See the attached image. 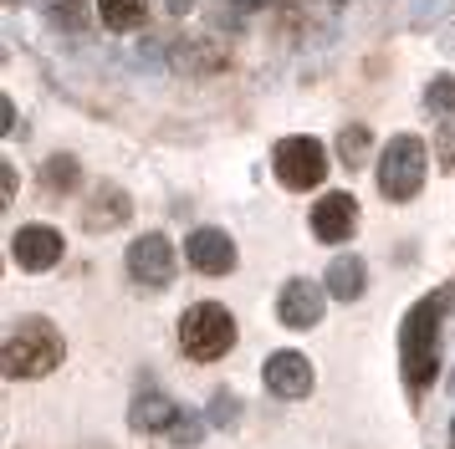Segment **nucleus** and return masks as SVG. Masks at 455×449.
Wrapping results in <instances>:
<instances>
[{"mask_svg": "<svg viewBox=\"0 0 455 449\" xmlns=\"http://www.w3.org/2000/svg\"><path fill=\"white\" fill-rule=\"evenodd\" d=\"M363 256H338V261L328 265V296H338V302H353V296H363Z\"/></svg>", "mask_w": 455, "mask_h": 449, "instance_id": "ddd939ff", "label": "nucleus"}, {"mask_svg": "<svg viewBox=\"0 0 455 449\" xmlns=\"http://www.w3.org/2000/svg\"><path fill=\"white\" fill-rule=\"evenodd\" d=\"M210 414H215V424H230V414H235V404H230V393H220V398H215V408H210Z\"/></svg>", "mask_w": 455, "mask_h": 449, "instance_id": "4be33fe9", "label": "nucleus"}, {"mask_svg": "<svg viewBox=\"0 0 455 449\" xmlns=\"http://www.w3.org/2000/svg\"><path fill=\"white\" fill-rule=\"evenodd\" d=\"M271 163H276L282 189H297V194H302V189H317L323 174H328V154H323L317 138H282L276 154H271Z\"/></svg>", "mask_w": 455, "mask_h": 449, "instance_id": "39448f33", "label": "nucleus"}, {"mask_svg": "<svg viewBox=\"0 0 455 449\" xmlns=\"http://www.w3.org/2000/svg\"><path fill=\"white\" fill-rule=\"evenodd\" d=\"M435 148H440V163H445V169H455V128H445Z\"/></svg>", "mask_w": 455, "mask_h": 449, "instance_id": "412c9836", "label": "nucleus"}, {"mask_svg": "<svg viewBox=\"0 0 455 449\" xmlns=\"http://www.w3.org/2000/svg\"><path fill=\"white\" fill-rule=\"evenodd\" d=\"M276 317L287 327H317L323 322V286L312 281H287L276 296Z\"/></svg>", "mask_w": 455, "mask_h": 449, "instance_id": "9b49d317", "label": "nucleus"}, {"mask_svg": "<svg viewBox=\"0 0 455 449\" xmlns=\"http://www.w3.org/2000/svg\"><path fill=\"white\" fill-rule=\"evenodd\" d=\"M169 434H174L180 445H195V439H200V424H195V414H180V419H174V429H169Z\"/></svg>", "mask_w": 455, "mask_h": 449, "instance_id": "aec40b11", "label": "nucleus"}, {"mask_svg": "<svg viewBox=\"0 0 455 449\" xmlns=\"http://www.w3.org/2000/svg\"><path fill=\"white\" fill-rule=\"evenodd\" d=\"M174 419H180V408H174V398H164V393H139L133 408H128V424L139 429V434H169Z\"/></svg>", "mask_w": 455, "mask_h": 449, "instance_id": "f8f14e48", "label": "nucleus"}, {"mask_svg": "<svg viewBox=\"0 0 455 449\" xmlns=\"http://www.w3.org/2000/svg\"><path fill=\"white\" fill-rule=\"evenodd\" d=\"M128 209H133V200H128L124 189H113V184H108L103 194L92 200V209H87V230H113V224H124Z\"/></svg>", "mask_w": 455, "mask_h": 449, "instance_id": "4468645a", "label": "nucleus"}, {"mask_svg": "<svg viewBox=\"0 0 455 449\" xmlns=\"http://www.w3.org/2000/svg\"><path fill=\"white\" fill-rule=\"evenodd\" d=\"M174 271H180V261H174V245L164 235H139L128 245V276L139 286H169Z\"/></svg>", "mask_w": 455, "mask_h": 449, "instance_id": "423d86ee", "label": "nucleus"}, {"mask_svg": "<svg viewBox=\"0 0 455 449\" xmlns=\"http://www.w3.org/2000/svg\"><path fill=\"white\" fill-rule=\"evenodd\" d=\"M185 256H189L195 271H205V276H226L230 265H235V245H230L226 230H189Z\"/></svg>", "mask_w": 455, "mask_h": 449, "instance_id": "1a4fd4ad", "label": "nucleus"}, {"mask_svg": "<svg viewBox=\"0 0 455 449\" xmlns=\"http://www.w3.org/2000/svg\"><path fill=\"white\" fill-rule=\"evenodd\" d=\"M230 343H235V322H230V311L220 302H200L180 317V347H185V358H195V363L226 358Z\"/></svg>", "mask_w": 455, "mask_h": 449, "instance_id": "7ed1b4c3", "label": "nucleus"}, {"mask_svg": "<svg viewBox=\"0 0 455 449\" xmlns=\"http://www.w3.org/2000/svg\"><path fill=\"white\" fill-rule=\"evenodd\" d=\"M419 184H425V143L399 133L379 159V189H384V200L399 204V200H414Z\"/></svg>", "mask_w": 455, "mask_h": 449, "instance_id": "20e7f679", "label": "nucleus"}, {"mask_svg": "<svg viewBox=\"0 0 455 449\" xmlns=\"http://www.w3.org/2000/svg\"><path fill=\"white\" fill-rule=\"evenodd\" d=\"M98 11H103L108 31H133V26H144L148 0H98Z\"/></svg>", "mask_w": 455, "mask_h": 449, "instance_id": "2eb2a0df", "label": "nucleus"}, {"mask_svg": "<svg viewBox=\"0 0 455 449\" xmlns=\"http://www.w3.org/2000/svg\"><path fill=\"white\" fill-rule=\"evenodd\" d=\"M46 16L57 20V26H83V5L87 0H42Z\"/></svg>", "mask_w": 455, "mask_h": 449, "instance_id": "a211bd4d", "label": "nucleus"}, {"mask_svg": "<svg viewBox=\"0 0 455 449\" xmlns=\"http://www.w3.org/2000/svg\"><path fill=\"white\" fill-rule=\"evenodd\" d=\"M451 434H455V424H451Z\"/></svg>", "mask_w": 455, "mask_h": 449, "instance_id": "393cba45", "label": "nucleus"}, {"mask_svg": "<svg viewBox=\"0 0 455 449\" xmlns=\"http://www.w3.org/2000/svg\"><path fill=\"white\" fill-rule=\"evenodd\" d=\"M369 148H373V133L363 128V122H348V128H343V138H338V154H343V163H353V169H358Z\"/></svg>", "mask_w": 455, "mask_h": 449, "instance_id": "dca6fc26", "label": "nucleus"}, {"mask_svg": "<svg viewBox=\"0 0 455 449\" xmlns=\"http://www.w3.org/2000/svg\"><path fill=\"white\" fill-rule=\"evenodd\" d=\"M62 332L46 322V317H26V322L11 327V337H5V378H16V383H26V378H46L52 367L62 363Z\"/></svg>", "mask_w": 455, "mask_h": 449, "instance_id": "f257e3e1", "label": "nucleus"}, {"mask_svg": "<svg viewBox=\"0 0 455 449\" xmlns=\"http://www.w3.org/2000/svg\"><path fill=\"white\" fill-rule=\"evenodd\" d=\"M271 0H241V11H267Z\"/></svg>", "mask_w": 455, "mask_h": 449, "instance_id": "5701e85b", "label": "nucleus"}, {"mask_svg": "<svg viewBox=\"0 0 455 449\" xmlns=\"http://www.w3.org/2000/svg\"><path fill=\"white\" fill-rule=\"evenodd\" d=\"M440 306H445V291H435L425 302L410 306L404 317V332H399V352H404V378L414 388H425L440 373Z\"/></svg>", "mask_w": 455, "mask_h": 449, "instance_id": "f03ea898", "label": "nucleus"}, {"mask_svg": "<svg viewBox=\"0 0 455 449\" xmlns=\"http://www.w3.org/2000/svg\"><path fill=\"white\" fill-rule=\"evenodd\" d=\"M267 388L276 398H307L312 393V363L302 352H271L267 358Z\"/></svg>", "mask_w": 455, "mask_h": 449, "instance_id": "9d476101", "label": "nucleus"}, {"mask_svg": "<svg viewBox=\"0 0 455 449\" xmlns=\"http://www.w3.org/2000/svg\"><path fill=\"white\" fill-rule=\"evenodd\" d=\"M430 107L435 113H455V77H435L430 82Z\"/></svg>", "mask_w": 455, "mask_h": 449, "instance_id": "6ab92c4d", "label": "nucleus"}, {"mask_svg": "<svg viewBox=\"0 0 455 449\" xmlns=\"http://www.w3.org/2000/svg\"><path fill=\"white\" fill-rule=\"evenodd\" d=\"M11 256H16L21 271H52V265L62 261V235L52 224H26L11 240Z\"/></svg>", "mask_w": 455, "mask_h": 449, "instance_id": "0eeeda50", "label": "nucleus"}, {"mask_svg": "<svg viewBox=\"0 0 455 449\" xmlns=\"http://www.w3.org/2000/svg\"><path fill=\"white\" fill-rule=\"evenodd\" d=\"M353 230H358V204H353V194H323L317 209H312V235L338 245V240H348Z\"/></svg>", "mask_w": 455, "mask_h": 449, "instance_id": "6e6552de", "label": "nucleus"}, {"mask_svg": "<svg viewBox=\"0 0 455 449\" xmlns=\"http://www.w3.org/2000/svg\"><path fill=\"white\" fill-rule=\"evenodd\" d=\"M42 179H46V189H57V194L77 189V159H72V154H57V159H46Z\"/></svg>", "mask_w": 455, "mask_h": 449, "instance_id": "f3484780", "label": "nucleus"}, {"mask_svg": "<svg viewBox=\"0 0 455 449\" xmlns=\"http://www.w3.org/2000/svg\"><path fill=\"white\" fill-rule=\"evenodd\" d=\"M169 5H174V11H185V5H195V0H169Z\"/></svg>", "mask_w": 455, "mask_h": 449, "instance_id": "b1692460", "label": "nucleus"}]
</instances>
